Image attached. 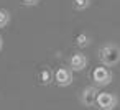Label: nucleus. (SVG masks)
Masks as SVG:
<instances>
[{"instance_id":"obj_1","label":"nucleus","mask_w":120,"mask_h":110,"mask_svg":"<svg viewBox=\"0 0 120 110\" xmlns=\"http://www.w3.org/2000/svg\"><path fill=\"white\" fill-rule=\"evenodd\" d=\"M97 58L102 62V66H105V67L117 66L120 62V46L115 43H107V44L100 46Z\"/></svg>"},{"instance_id":"obj_2","label":"nucleus","mask_w":120,"mask_h":110,"mask_svg":"<svg viewBox=\"0 0 120 110\" xmlns=\"http://www.w3.org/2000/svg\"><path fill=\"white\" fill-rule=\"evenodd\" d=\"M112 79H113V76H112V72H110L109 67H105V66L94 67V71H92V81H94V84H95L97 87H105V85H109V84L112 82Z\"/></svg>"},{"instance_id":"obj_3","label":"nucleus","mask_w":120,"mask_h":110,"mask_svg":"<svg viewBox=\"0 0 120 110\" xmlns=\"http://www.w3.org/2000/svg\"><path fill=\"white\" fill-rule=\"evenodd\" d=\"M117 103H118V97L110 92H99L95 100V105L99 110H113Z\"/></svg>"},{"instance_id":"obj_4","label":"nucleus","mask_w":120,"mask_h":110,"mask_svg":"<svg viewBox=\"0 0 120 110\" xmlns=\"http://www.w3.org/2000/svg\"><path fill=\"white\" fill-rule=\"evenodd\" d=\"M74 81L72 77V71L69 67H58L56 72H54V82L59 85V87H68L71 85Z\"/></svg>"},{"instance_id":"obj_5","label":"nucleus","mask_w":120,"mask_h":110,"mask_svg":"<svg viewBox=\"0 0 120 110\" xmlns=\"http://www.w3.org/2000/svg\"><path fill=\"white\" fill-rule=\"evenodd\" d=\"M97 95H99L97 87L87 85V87H84V90L81 92V103H82L84 107H94V105H95V100H97Z\"/></svg>"},{"instance_id":"obj_6","label":"nucleus","mask_w":120,"mask_h":110,"mask_svg":"<svg viewBox=\"0 0 120 110\" xmlns=\"http://www.w3.org/2000/svg\"><path fill=\"white\" fill-rule=\"evenodd\" d=\"M87 62H89V59H87L86 54H82V53H74V54H71V58H69V69H71V71H76V72H81V71H84V69L87 67Z\"/></svg>"},{"instance_id":"obj_7","label":"nucleus","mask_w":120,"mask_h":110,"mask_svg":"<svg viewBox=\"0 0 120 110\" xmlns=\"http://www.w3.org/2000/svg\"><path fill=\"white\" fill-rule=\"evenodd\" d=\"M90 43H92V38H90V35H87V33H79V35L76 36V46L81 48V49L90 46Z\"/></svg>"},{"instance_id":"obj_8","label":"nucleus","mask_w":120,"mask_h":110,"mask_svg":"<svg viewBox=\"0 0 120 110\" xmlns=\"http://www.w3.org/2000/svg\"><path fill=\"white\" fill-rule=\"evenodd\" d=\"M53 81H54V74H53V71H51L49 67H45V69L40 72V82H41L43 85H49Z\"/></svg>"},{"instance_id":"obj_9","label":"nucleus","mask_w":120,"mask_h":110,"mask_svg":"<svg viewBox=\"0 0 120 110\" xmlns=\"http://www.w3.org/2000/svg\"><path fill=\"white\" fill-rule=\"evenodd\" d=\"M90 4H92V0H72V7L77 12H82V10L89 8Z\"/></svg>"},{"instance_id":"obj_10","label":"nucleus","mask_w":120,"mask_h":110,"mask_svg":"<svg viewBox=\"0 0 120 110\" xmlns=\"http://www.w3.org/2000/svg\"><path fill=\"white\" fill-rule=\"evenodd\" d=\"M8 23H10V13L2 8V10H0V28L7 26Z\"/></svg>"},{"instance_id":"obj_11","label":"nucleus","mask_w":120,"mask_h":110,"mask_svg":"<svg viewBox=\"0 0 120 110\" xmlns=\"http://www.w3.org/2000/svg\"><path fill=\"white\" fill-rule=\"evenodd\" d=\"M38 2L40 0H22V4L26 7H35V5H38Z\"/></svg>"},{"instance_id":"obj_12","label":"nucleus","mask_w":120,"mask_h":110,"mask_svg":"<svg viewBox=\"0 0 120 110\" xmlns=\"http://www.w3.org/2000/svg\"><path fill=\"white\" fill-rule=\"evenodd\" d=\"M2 48H4V38L0 36V51H2Z\"/></svg>"}]
</instances>
